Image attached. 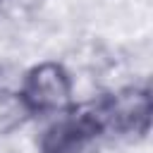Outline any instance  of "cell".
<instances>
[{"mask_svg": "<svg viewBox=\"0 0 153 153\" xmlns=\"http://www.w3.org/2000/svg\"><path fill=\"white\" fill-rule=\"evenodd\" d=\"M17 96L26 115L65 112L72 100V81L62 65L43 62L24 74Z\"/></svg>", "mask_w": 153, "mask_h": 153, "instance_id": "6da1fadb", "label": "cell"}, {"mask_svg": "<svg viewBox=\"0 0 153 153\" xmlns=\"http://www.w3.org/2000/svg\"><path fill=\"white\" fill-rule=\"evenodd\" d=\"M105 134L93 108H79L53 122L41 136V153H98Z\"/></svg>", "mask_w": 153, "mask_h": 153, "instance_id": "7a4b0ae2", "label": "cell"}, {"mask_svg": "<svg viewBox=\"0 0 153 153\" xmlns=\"http://www.w3.org/2000/svg\"><path fill=\"white\" fill-rule=\"evenodd\" d=\"M103 129L117 134H146L151 120V93L146 86H129L100 98L93 105Z\"/></svg>", "mask_w": 153, "mask_h": 153, "instance_id": "3957f363", "label": "cell"}, {"mask_svg": "<svg viewBox=\"0 0 153 153\" xmlns=\"http://www.w3.org/2000/svg\"><path fill=\"white\" fill-rule=\"evenodd\" d=\"M24 108L19 103L17 93H10L7 88L0 86V134H7L24 120Z\"/></svg>", "mask_w": 153, "mask_h": 153, "instance_id": "277c9868", "label": "cell"}]
</instances>
